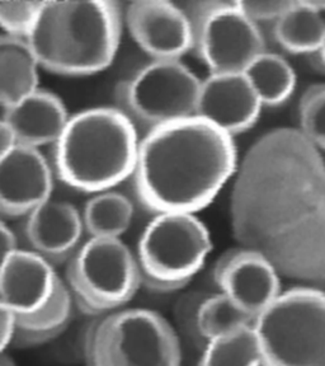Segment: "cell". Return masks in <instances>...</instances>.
Masks as SVG:
<instances>
[{"label":"cell","mask_w":325,"mask_h":366,"mask_svg":"<svg viewBox=\"0 0 325 366\" xmlns=\"http://www.w3.org/2000/svg\"><path fill=\"white\" fill-rule=\"evenodd\" d=\"M310 56H311V60H313V64H314L315 66L325 71V34L324 39H323L321 44H320L319 49L313 55H310Z\"/></svg>","instance_id":"30"},{"label":"cell","mask_w":325,"mask_h":366,"mask_svg":"<svg viewBox=\"0 0 325 366\" xmlns=\"http://www.w3.org/2000/svg\"><path fill=\"white\" fill-rule=\"evenodd\" d=\"M0 366H16L13 364V361L11 359H8L6 357V355H3V357H1V364Z\"/></svg>","instance_id":"32"},{"label":"cell","mask_w":325,"mask_h":366,"mask_svg":"<svg viewBox=\"0 0 325 366\" xmlns=\"http://www.w3.org/2000/svg\"><path fill=\"white\" fill-rule=\"evenodd\" d=\"M235 232L277 269L325 279V160L295 129H276L236 172Z\"/></svg>","instance_id":"1"},{"label":"cell","mask_w":325,"mask_h":366,"mask_svg":"<svg viewBox=\"0 0 325 366\" xmlns=\"http://www.w3.org/2000/svg\"><path fill=\"white\" fill-rule=\"evenodd\" d=\"M214 281L254 322L282 294L279 269L251 248L231 249L219 258Z\"/></svg>","instance_id":"12"},{"label":"cell","mask_w":325,"mask_h":366,"mask_svg":"<svg viewBox=\"0 0 325 366\" xmlns=\"http://www.w3.org/2000/svg\"><path fill=\"white\" fill-rule=\"evenodd\" d=\"M235 3L246 17L251 18V21L256 23L259 21L276 22L292 4V1H287V0H271V1L243 0V1H235Z\"/></svg>","instance_id":"26"},{"label":"cell","mask_w":325,"mask_h":366,"mask_svg":"<svg viewBox=\"0 0 325 366\" xmlns=\"http://www.w3.org/2000/svg\"><path fill=\"white\" fill-rule=\"evenodd\" d=\"M17 237L6 223H1V258L18 251Z\"/></svg>","instance_id":"28"},{"label":"cell","mask_w":325,"mask_h":366,"mask_svg":"<svg viewBox=\"0 0 325 366\" xmlns=\"http://www.w3.org/2000/svg\"><path fill=\"white\" fill-rule=\"evenodd\" d=\"M74 297L50 261L31 249L1 258L0 308L16 315L13 345L47 342L68 326Z\"/></svg>","instance_id":"5"},{"label":"cell","mask_w":325,"mask_h":366,"mask_svg":"<svg viewBox=\"0 0 325 366\" xmlns=\"http://www.w3.org/2000/svg\"><path fill=\"white\" fill-rule=\"evenodd\" d=\"M124 19L116 1H42L26 40L41 68L68 76L96 74L114 61Z\"/></svg>","instance_id":"3"},{"label":"cell","mask_w":325,"mask_h":366,"mask_svg":"<svg viewBox=\"0 0 325 366\" xmlns=\"http://www.w3.org/2000/svg\"><path fill=\"white\" fill-rule=\"evenodd\" d=\"M300 132L316 149L325 150V84L310 86L299 106Z\"/></svg>","instance_id":"24"},{"label":"cell","mask_w":325,"mask_h":366,"mask_svg":"<svg viewBox=\"0 0 325 366\" xmlns=\"http://www.w3.org/2000/svg\"><path fill=\"white\" fill-rule=\"evenodd\" d=\"M324 34V19L308 1H292L291 6L274 22V39L291 54L313 55Z\"/></svg>","instance_id":"19"},{"label":"cell","mask_w":325,"mask_h":366,"mask_svg":"<svg viewBox=\"0 0 325 366\" xmlns=\"http://www.w3.org/2000/svg\"><path fill=\"white\" fill-rule=\"evenodd\" d=\"M139 147L136 126L117 107L84 109L54 145V167L65 184L99 194L132 177Z\"/></svg>","instance_id":"4"},{"label":"cell","mask_w":325,"mask_h":366,"mask_svg":"<svg viewBox=\"0 0 325 366\" xmlns=\"http://www.w3.org/2000/svg\"><path fill=\"white\" fill-rule=\"evenodd\" d=\"M263 106L277 107L291 97L296 75L284 57L264 51L243 73Z\"/></svg>","instance_id":"20"},{"label":"cell","mask_w":325,"mask_h":366,"mask_svg":"<svg viewBox=\"0 0 325 366\" xmlns=\"http://www.w3.org/2000/svg\"><path fill=\"white\" fill-rule=\"evenodd\" d=\"M201 83L181 60H153L121 81L117 109L149 132L196 116Z\"/></svg>","instance_id":"10"},{"label":"cell","mask_w":325,"mask_h":366,"mask_svg":"<svg viewBox=\"0 0 325 366\" xmlns=\"http://www.w3.org/2000/svg\"><path fill=\"white\" fill-rule=\"evenodd\" d=\"M86 366H181L177 335L164 317L143 308L116 310L86 338Z\"/></svg>","instance_id":"6"},{"label":"cell","mask_w":325,"mask_h":366,"mask_svg":"<svg viewBox=\"0 0 325 366\" xmlns=\"http://www.w3.org/2000/svg\"><path fill=\"white\" fill-rule=\"evenodd\" d=\"M81 217L91 237L121 238L131 225L134 206L125 194L104 191L91 196Z\"/></svg>","instance_id":"21"},{"label":"cell","mask_w":325,"mask_h":366,"mask_svg":"<svg viewBox=\"0 0 325 366\" xmlns=\"http://www.w3.org/2000/svg\"><path fill=\"white\" fill-rule=\"evenodd\" d=\"M234 137L194 116L145 132L132 174L140 202L156 214H196L238 172Z\"/></svg>","instance_id":"2"},{"label":"cell","mask_w":325,"mask_h":366,"mask_svg":"<svg viewBox=\"0 0 325 366\" xmlns=\"http://www.w3.org/2000/svg\"><path fill=\"white\" fill-rule=\"evenodd\" d=\"M42 1H0V24L6 36L27 39L40 13Z\"/></svg>","instance_id":"25"},{"label":"cell","mask_w":325,"mask_h":366,"mask_svg":"<svg viewBox=\"0 0 325 366\" xmlns=\"http://www.w3.org/2000/svg\"><path fill=\"white\" fill-rule=\"evenodd\" d=\"M40 63L27 40L3 34L0 39V101L3 109L39 88Z\"/></svg>","instance_id":"18"},{"label":"cell","mask_w":325,"mask_h":366,"mask_svg":"<svg viewBox=\"0 0 325 366\" xmlns=\"http://www.w3.org/2000/svg\"><path fill=\"white\" fill-rule=\"evenodd\" d=\"M124 17L132 39L154 60H181L194 51V32L182 6L166 0L130 3Z\"/></svg>","instance_id":"13"},{"label":"cell","mask_w":325,"mask_h":366,"mask_svg":"<svg viewBox=\"0 0 325 366\" xmlns=\"http://www.w3.org/2000/svg\"><path fill=\"white\" fill-rule=\"evenodd\" d=\"M197 366H263L254 326L209 341Z\"/></svg>","instance_id":"22"},{"label":"cell","mask_w":325,"mask_h":366,"mask_svg":"<svg viewBox=\"0 0 325 366\" xmlns=\"http://www.w3.org/2000/svg\"><path fill=\"white\" fill-rule=\"evenodd\" d=\"M17 333V320L16 315L9 310L0 308V336H1V350L3 352L14 342Z\"/></svg>","instance_id":"27"},{"label":"cell","mask_w":325,"mask_h":366,"mask_svg":"<svg viewBox=\"0 0 325 366\" xmlns=\"http://www.w3.org/2000/svg\"><path fill=\"white\" fill-rule=\"evenodd\" d=\"M308 3L314 8L315 11H319L320 14L325 11V1H318L316 0V1H308Z\"/></svg>","instance_id":"31"},{"label":"cell","mask_w":325,"mask_h":366,"mask_svg":"<svg viewBox=\"0 0 325 366\" xmlns=\"http://www.w3.org/2000/svg\"><path fill=\"white\" fill-rule=\"evenodd\" d=\"M263 104L244 74H210L201 83L196 116L234 137L257 122Z\"/></svg>","instance_id":"15"},{"label":"cell","mask_w":325,"mask_h":366,"mask_svg":"<svg viewBox=\"0 0 325 366\" xmlns=\"http://www.w3.org/2000/svg\"><path fill=\"white\" fill-rule=\"evenodd\" d=\"M194 32V51L210 74H243L266 51L258 24L235 1L183 4Z\"/></svg>","instance_id":"11"},{"label":"cell","mask_w":325,"mask_h":366,"mask_svg":"<svg viewBox=\"0 0 325 366\" xmlns=\"http://www.w3.org/2000/svg\"><path fill=\"white\" fill-rule=\"evenodd\" d=\"M212 251L211 235L194 214H156L137 243L141 282L155 292L182 289Z\"/></svg>","instance_id":"8"},{"label":"cell","mask_w":325,"mask_h":366,"mask_svg":"<svg viewBox=\"0 0 325 366\" xmlns=\"http://www.w3.org/2000/svg\"><path fill=\"white\" fill-rule=\"evenodd\" d=\"M84 229L83 217L74 205L52 199L29 212L26 220L31 251L52 264L71 258L80 247Z\"/></svg>","instance_id":"16"},{"label":"cell","mask_w":325,"mask_h":366,"mask_svg":"<svg viewBox=\"0 0 325 366\" xmlns=\"http://www.w3.org/2000/svg\"><path fill=\"white\" fill-rule=\"evenodd\" d=\"M70 116L63 101L51 92L37 89L3 109V119L17 137V143L32 148L56 144L68 125Z\"/></svg>","instance_id":"17"},{"label":"cell","mask_w":325,"mask_h":366,"mask_svg":"<svg viewBox=\"0 0 325 366\" xmlns=\"http://www.w3.org/2000/svg\"><path fill=\"white\" fill-rule=\"evenodd\" d=\"M196 323L201 336L209 342L246 327L254 326V320L230 297L219 292L200 304Z\"/></svg>","instance_id":"23"},{"label":"cell","mask_w":325,"mask_h":366,"mask_svg":"<svg viewBox=\"0 0 325 366\" xmlns=\"http://www.w3.org/2000/svg\"><path fill=\"white\" fill-rule=\"evenodd\" d=\"M18 145L17 137L11 127L4 121L0 122V154H4L8 150Z\"/></svg>","instance_id":"29"},{"label":"cell","mask_w":325,"mask_h":366,"mask_svg":"<svg viewBox=\"0 0 325 366\" xmlns=\"http://www.w3.org/2000/svg\"><path fill=\"white\" fill-rule=\"evenodd\" d=\"M263 366H325V294L282 292L254 322Z\"/></svg>","instance_id":"7"},{"label":"cell","mask_w":325,"mask_h":366,"mask_svg":"<svg viewBox=\"0 0 325 366\" xmlns=\"http://www.w3.org/2000/svg\"><path fill=\"white\" fill-rule=\"evenodd\" d=\"M52 169L40 150L18 144L0 154V209L6 217L29 215L51 199Z\"/></svg>","instance_id":"14"},{"label":"cell","mask_w":325,"mask_h":366,"mask_svg":"<svg viewBox=\"0 0 325 366\" xmlns=\"http://www.w3.org/2000/svg\"><path fill=\"white\" fill-rule=\"evenodd\" d=\"M66 284L88 315L122 308L143 285L136 254L121 238H94L80 244L69 259Z\"/></svg>","instance_id":"9"}]
</instances>
